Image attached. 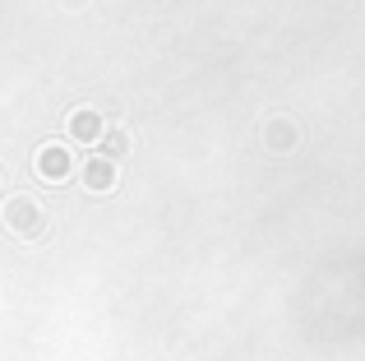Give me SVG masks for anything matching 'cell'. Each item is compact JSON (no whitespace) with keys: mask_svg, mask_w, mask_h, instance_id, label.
I'll return each instance as SVG.
<instances>
[{"mask_svg":"<svg viewBox=\"0 0 365 361\" xmlns=\"http://www.w3.org/2000/svg\"><path fill=\"white\" fill-rule=\"evenodd\" d=\"M37 167H42L46 176H65V153H61V148H42V158H37Z\"/></svg>","mask_w":365,"mask_h":361,"instance_id":"cell-1","label":"cell"},{"mask_svg":"<svg viewBox=\"0 0 365 361\" xmlns=\"http://www.w3.org/2000/svg\"><path fill=\"white\" fill-rule=\"evenodd\" d=\"M70 130H74L79 139H93V135H98V116H93V111H74Z\"/></svg>","mask_w":365,"mask_h":361,"instance_id":"cell-2","label":"cell"},{"mask_svg":"<svg viewBox=\"0 0 365 361\" xmlns=\"http://www.w3.org/2000/svg\"><path fill=\"white\" fill-rule=\"evenodd\" d=\"M9 213L24 223L19 232H37V223H33V204H28V199H14V204H9Z\"/></svg>","mask_w":365,"mask_h":361,"instance_id":"cell-3","label":"cell"},{"mask_svg":"<svg viewBox=\"0 0 365 361\" xmlns=\"http://www.w3.org/2000/svg\"><path fill=\"white\" fill-rule=\"evenodd\" d=\"M88 185H111V167L107 163H88Z\"/></svg>","mask_w":365,"mask_h":361,"instance_id":"cell-4","label":"cell"}]
</instances>
